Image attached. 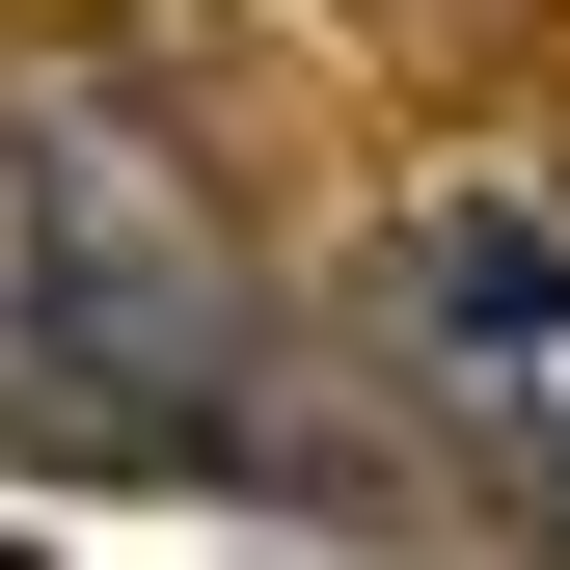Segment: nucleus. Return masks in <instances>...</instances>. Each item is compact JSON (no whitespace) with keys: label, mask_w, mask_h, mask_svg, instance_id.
I'll return each instance as SVG.
<instances>
[{"label":"nucleus","mask_w":570,"mask_h":570,"mask_svg":"<svg viewBox=\"0 0 570 570\" xmlns=\"http://www.w3.org/2000/svg\"><path fill=\"white\" fill-rule=\"evenodd\" d=\"M0 353L82 381L136 462H299L272 435V381H299V353H272V272L218 218V164H190L109 55H28V82H0Z\"/></svg>","instance_id":"obj_1"},{"label":"nucleus","mask_w":570,"mask_h":570,"mask_svg":"<svg viewBox=\"0 0 570 570\" xmlns=\"http://www.w3.org/2000/svg\"><path fill=\"white\" fill-rule=\"evenodd\" d=\"M543 299H570V218H543Z\"/></svg>","instance_id":"obj_2"}]
</instances>
